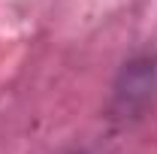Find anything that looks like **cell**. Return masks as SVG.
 Listing matches in <instances>:
<instances>
[{"label":"cell","mask_w":157,"mask_h":154,"mask_svg":"<svg viewBox=\"0 0 157 154\" xmlns=\"http://www.w3.org/2000/svg\"><path fill=\"white\" fill-rule=\"evenodd\" d=\"M67 154H88V151H78V148H76V151H67Z\"/></svg>","instance_id":"7a4b0ae2"},{"label":"cell","mask_w":157,"mask_h":154,"mask_svg":"<svg viewBox=\"0 0 157 154\" xmlns=\"http://www.w3.org/2000/svg\"><path fill=\"white\" fill-rule=\"evenodd\" d=\"M157 100V55L142 52L133 55L115 76L112 97H109V121L118 127H130Z\"/></svg>","instance_id":"6da1fadb"}]
</instances>
